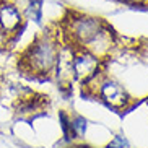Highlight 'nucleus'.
Returning <instances> with one entry per match:
<instances>
[{
    "label": "nucleus",
    "instance_id": "1",
    "mask_svg": "<svg viewBox=\"0 0 148 148\" xmlns=\"http://www.w3.org/2000/svg\"><path fill=\"white\" fill-rule=\"evenodd\" d=\"M57 60V46L54 41L44 38L31 47L29 56H28V64L29 69L34 72L47 73L52 69V65Z\"/></svg>",
    "mask_w": 148,
    "mask_h": 148
},
{
    "label": "nucleus",
    "instance_id": "2",
    "mask_svg": "<svg viewBox=\"0 0 148 148\" xmlns=\"http://www.w3.org/2000/svg\"><path fill=\"white\" fill-rule=\"evenodd\" d=\"M75 34L80 38L83 44L93 46L104 39V31L101 29V21L96 18H82L75 25Z\"/></svg>",
    "mask_w": 148,
    "mask_h": 148
},
{
    "label": "nucleus",
    "instance_id": "3",
    "mask_svg": "<svg viewBox=\"0 0 148 148\" xmlns=\"http://www.w3.org/2000/svg\"><path fill=\"white\" fill-rule=\"evenodd\" d=\"M21 23V13L12 2L0 0V29L3 33L15 31Z\"/></svg>",
    "mask_w": 148,
    "mask_h": 148
},
{
    "label": "nucleus",
    "instance_id": "4",
    "mask_svg": "<svg viewBox=\"0 0 148 148\" xmlns=\"http://www.w3.org/2000/svg\"><path fill=\"white\" fill-rule=\"evenodd\" d=\"M98 60L93 56H77L72 60V72H73L78 78H88L95 73Z\"/></svg>",
    "mask_w": 148,
    "mask_h": 148
},
{
    "label": "nucleus",
    "instance_id": "5",
    "mask_svg": "<svg viewBox=\"0 0 148 148\" xmlns=\"http://www.w3.org/2000/svg\"><path fill=\"white\" fill-rule=\"evenodd\" d=\"M101 95H103V98L108 101L109 104L116 106V108L124 106V103H125V99H127L124 91H122V88L119 86V85H116V83H106V85H103Z\"/></svg>",
    "mask_w": 148,
    "mask_h": 148
},
{
    "label": "nucleus",
    "instance_id": "6",
    "mask_svg": "<svg viewBox=\"0 0 148 148\" xmlns=\"http://www.w3.org/2000/svg\"><path fill=\"white\" fill-rule=\"evenodd\" d=\"M72 130L75 132V135H83L86 130V121L83 117H77L72 122Z\"/></svg>",
    "mask_w": 148,
    "mask_h": 148
},
{
    "label": "nucleus",
    "instance_id": "7",
    "mask_svg": "<svg viewBox=\"0 0 148 148\" xmlns=\"http://www.w3.org/2000/svg\"><path fill=\"white\" fill-rule=\"evenodd\" d=\"M124 147H127V142L122 137H116V140H114L112 143H109L108 148H124Z\"/></svg>",
    "mask_w": 148,
    "mask_h": 148
},
{
    "label": "nucleus",
    "instance_id": "8",
    "mask_svg": "<svg viewBox=\"0 0 148 148\" xmlns=\"http://www.w3.org/2000/svg\"><path fill=\"white\" fill-rule=\"evenodd\" d=\"M78 148H86V147H78Z\"/></svg>",
    "mask_w": 148,
    "mask_h": 148
}]
</instances>
